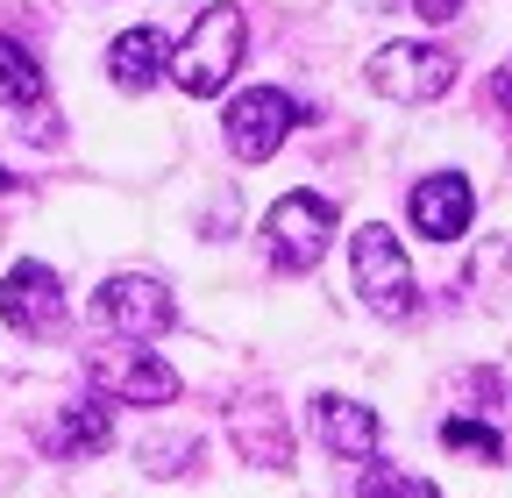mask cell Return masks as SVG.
Wrapping results in <instances>:
<instances>
[{
  "instance_id": "obj_1",
  "label": "cell",
  "mask_w": 512,
  "mask_h": 498,
  "mask_svg": "<svg viewBox=\"0 0 512 498\" xmlns=\"http://www.w3.org/2000/svg\"><path fill=\"white\" fill-rule=\"evenodd\" d=\"M349 278H356V292H363V306L377 321H413L420 314V285H413V264H406V242L384 221H363L349 235Z\"/></svg>"
},
{
  "instance_id": "obj_2",
  "label": "cell",
  "mask_w": 512,
  "mask_h": 498,
  "mask_svg": "<svg viewBox=\"0 0 512 498\" xmlns=\"http://www.w3.org/2000/svg\"><path fill=\"white\" fill-rule=\"evenodd\" d=\"M242 43H249V29H242L235 8H200V22H192L185 43L171 50V79H178V93H192V100L221 93V86L235 79V65H242Z\"/></svg>"
},
{
  "instance_id": "obj_3",
  "label": "cell",
  "mask_w": 512,
  "mask_h": 498,
  "mask_svg": "<svg viewBox=\"0 0 512 498\" xmlns=\"http://www.w3.org/2000/svg\"><path fill=\"white\" fill-rule=\"evenodd\" d=\"M370 86H377L384 100H406V107L441 100L448 86H456V57L434 50V43H384V50L370 57Z\"/></svg>"
},
{
  "instance_id": "obj_4",
  "label": "cell",
  "mask_w": 512,
  "mask_h": 498,
  "mask_svg": "<svg viewBox=\"0 0 512 498\" xmlns=\"http://www.w3.org/2000/svg\"><path fill=\"white\" fill-rule=\"evenodd\" d=\"M271 235V257L285 271H313L320 257H328V242H335V200H320V193H285L264 221Z\"/></svg>"
},
{
  "instance_id": "obj_5",
  "label": "cell",
  "mask_w": 512,
  "mask_h": 498,
  "mask_svg": "<svg viewBox=\"0 0 512 498\" xmlns=\"http://www.w3.org/2000/svg\"><path fill=\"white\" fill-rule=\"evenodd\" d=\"M93 321L100 328H114V335H136V342H150V335H164L171 321H178V299L157 285V278H107L100 292H93Z\"/></svg>"
},
{
  "instance_id": "obj_6",
  "label": "cell",
  "mask_w": 512,
  "mask_h": 498,
  "mask_svg": "<svg viewBox=\"0 0 512 498\" xmlns=\"http://www.w3.org/2000/svg\"><path fill=\"white\" fill-rule=\"evenodd\" d=\"M292 121H299V107H292L278 86H249V93H235V107H228V150H235L242 164H271V157L285 150V136H292Z\"/></svg>"
},
{
  "instance_id": "obj_7",
  "label": "cell",
  "mask_w": 512,
  "mask_h": 498,
  "mask_svg": "<svg viewBox=\"0 0 512 498\" xmlns=\"http://www.w3.org/2000/svg\"><path fill=\"white\" fill-rule=\"evenodd\" d=\"M0 321H8L15 335L29 342H50L64 328V285L50 264H15L8 278H0Z\"/></svg>"
},
{
  "instance_id": "obj_8",
  "label": "cell",
  "mask_w": 512,
  "mask_h": 498,
  "mask_svg": "<svg viewBox=\"0 0 512 498\" xmlns=\"http://www.w3.org/2000/svg\"><path fill=\"white\" fill-rule=\"evenodd\" d=\"M86 370H93V385H100L107 399H128V406H164V399H178V370H171L164 356H150V349H100Z\"/></svg>"
},
{
  "instance_id": "obj_9",
  "label": "cell",
  "mask_w": 512,
  "mask_h": 498,
  "mask_svg": "<svg viewBox=\"0 0 512 498\" xmlns=\"http://www.w3.org/2000/svg\"><path fill=\"white\" fill-rule=\"evenodd\" d=\"M406 214H413V228H420L427 242H456V235L470 228V214H477V193H470V178L434 171V178H420V185H413Z\"/></svg>"
},
{
  "instance_id": "obj_10",
  "label": "cell",
  "mask_w": 512,
  "mask_h": 498,
  "mask_svg": "<svg viewBox=\"0 0 512 498\" xmlns=\"http://www.w3.org/2000/svg\"><path fill=\"white\" fill-rule=\"evenodd\" d=\"M228 434H235V449H242L249 463L292 470V420H285V406H271V399H242V406H228Z\"/></svg>"
},
{
  "instance_id": "obj_11",
  "label": "cell",
  "mask_w": 512,
  "mask_h": 498,
  "mask_svg": "<svg viewBox=\"0 0 512 498\" xmlns=\"http://www.w3.org/2000/svg\"><path fill=\"white\" fill-rule=\"evenodd\" d=\"M313 420H320V442H328L335 456H349V463H370L377 456V413L370 406H356L342 392H320L313 399Z\"/></svg>"
},
{
  "instance_id": "obj_12",
  "label": "cell",
  "mask_w": 512,
  "mask_h": 498,
  "mask_svg": "<svg viewBox=\"0 0 512 498\" xmlns=\"http://www.w3.org/2000/svg\"><path fill=\"white\" fill-rule=\"evenodd\" d=\"M107 72H114L121 93H150V86L171 72V43H164V29H128V36H114Z\"/></svg>"
},
{
  "instance_id": "obj_13",
  "label": "cell",
  "mask_w": 512,
  "mask_h": 498,
  "mask_svg": "<svg viewBox=\"0 0 512 498\" xmlns=\"http://www.w3.org/2000/svg\"><path fill=\"white\" fill-rule=\"evenodd\" d=\"M43 442H50V456H64V463L114 449V413H107V399H79V406H64V413L50 420Z\"/></svg>"
},
{
  "instance_id": "obj_14",
  "label": "cell",
  "mask_w": 512,
  "mask_h": 498,
  "mask_svg": "<svg viewBox=\"0 0 512 498\" xmlns=\"http://www.w3.org/2000/svg\"><path fill=\"white\" fill-rule=\"evenodd\" d=\"M43 100V65L29 57V43L0 36V107H36Z\"/></svg>"
},
{
  "instance_id": "obj_15",
  "label": "cell",
  "mask_w": 512,
  "mask_h": 498,
  "mask_svg": "<svg viewBox=\"0 0 512 498\" xmlns=\"http://www.w3.org/2000/svg\"><path fill=\"white\" fill-rule=\"evenodd\" d=\"M441 442L448 449H463V456H477V463H505V442H498V427H484V420H441Z\"/></svg>"
},
{
  "instance_id": "obj_16",
  "label": "cell",
  "mask_w": 512,
  "mask_h": 498,
  "mask_svg": "<svg viewBox=\"0 0 512 498\" xmlns=\"http://www.w3.org/2000/svg\"><path fill=\"white\" fill-rule=\"evenodd\" d=\"M356 498H441L427 477H406V470H392V463H370L363 470V484H356Z\"/></svg>"
},
{
  "instance_id": "obj_17",
  "label": "cell",
  "mask_w": 512,
  "mask_h": 498,
  "mask_svg": "<svg viewBox=\"0 0 512 498\" xmlns=\"http://www.w3.org/2000/svg\"><path fill=\"white\" fill-rule=\"evenodd\" d=\"M192 456H200V442H192V434H157V442H143V470L150 477H171V470H192Z\"/></svg>"
},
{
  "instance_id": "obj_18",
  "label": "cell",
  "mask_w": 512,
  "mask_h": 498,
  "mask_svg": "<svg viewBox=\"0 0 512 498\" xmlns=\"http://www.w3.org/2000/svg\"><path fill=\"white\" fill-rule=\"evenodd\" d=\"M406 8H413L420 22H456V15H463V0H406Z\"/></svg>"
},
{
  "instance_id": "obj_19",
  "label": "cell",
  "mask_w": 512,
  "mask_h": 498,
  "mask_svg": "<svg viewBox=\"0 0 512 498\" xmlns=\"http://www.w3.org/2000/svg\"><path fill=\"white\" fill-rule=\"evenodd\" d=\"M491 100L512 114V57H505V65H498V79H491Z\"/></svg>"
},
{
  "instance_id": "obj_20",
  "label": "cell",
  "mask_w": 512,
  "mask_h": 498,
  "mask_svg": "<svg viewBox=\"0 0 512 498\" xmlns=\"http://www.w3.org/2000/svg\"><path fill=\"white\" fill-rule=\"evenodd\" d=\"M8 185H15V178H8V171H0V193H8Z\"/></svg>"
}]
</instances>
